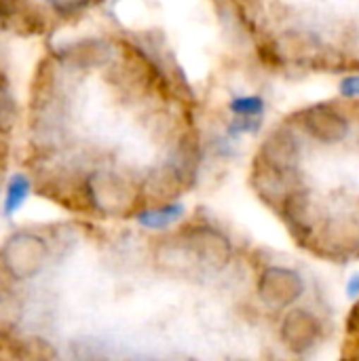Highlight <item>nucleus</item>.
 Wrapping results in <instances>:
<instances>
[{
    "label": "nucleus",
    "instance_id": "9d476101",
    "mask_svg": "<svg viewBox=\"0 0 359 361\" xmlns=\"http://www.w3.org/2000/svg\"><path fill=\"white\" fill-rule=\"evenodd\" d=\"M17 123V104L11 91L0 82V133H8Z\"/></svg>",
    "mask_w": 359,
    "mask_h": 361
},
{
    "label": "nucleus",
    "instance_id": "f03ea898",
    "mask_svg": "<svg viewBox=\"0 0 359 361\" xmlns=\"http://www.w3.org/2000/svg\"><path fill=\"white\" fill-rule=\"evenodd\" d=\"M0 258L13 279H32L47 262V245L34 233H15L4 243Z\"/></svg>",
    "mask_w": 359,
    "mask_h": 361
},
{
    "label": "nucleus",
    "instance_id": "7ed1b4c3",
    "mask_svg": "<svg viewBox=\"0 0 359 361\" xmlns=\"http://www.w3.org/2000/svg\"><path fill=\"white\" fill-rule=\"evenodd\" d=\"M303 292H305L303 279L294 271H288V269H281V267L267 269L258 279V296L271 309L290 307L294 300L300 298Z\"/></svg>",
    "mask_w": 359,
    "mask_h": 361
},
{
    "label": "nucleus",
    "instance_id": "39448f33",
    "mask_svg": "<svg viewBox=\"0 0 359 361\" xmlns=\"http://www.w3.org/2000/svg\"><path fill=\"white\" fill-rule=\"evenodd\" d=\"M59 57L74 68L89 70V68H97L110 59V44L104 40H97V38H87V40H78V42L63 47L59 51Z\"/></svg>",
    "mask_w": 359,
    "mask_h": 361
},
{
    "label": "nucleus",
    "instance_id": "0eeeda50",
    "mask_svg": "<svg viewBox=\"0 0 359 361\" xmlns=\"http://www.w3.org/2000/svg\"><path fill=\"white\" fill-rule=\"evenodd\" d=\"M21 317H23V305L19 296L15 292L0 290V349L13 345V341L8 343V338L21 324Z\"/></svg>",
    "mask_w": 359,
    "mask_h": 361
},
{
    "label": "nucleus",
    "instance_id": "20e7f679",
    "mask_svg": "<svg viewBox=\"0 0 359 361\" xmlns=\"http://www.w3.org/2000/svg\"><path fill=\"white\" fill-rule=\"evenodd\" d=\"M284 345L305 351L313 347L322 338V322L315 313L305 311V309H294L286 315L281 328H279Z\"/></svg>",
    "mask_w": 359,
    "mask_h": 361
},
{
    "label": "nucleus",
    "instance_id": "1a4fd4ad",
    "mask_svg": "<svg viewBox=\"0 0 359 361\" xmlns=\"http://www.w3.org/2000/svg\"><path fill=\"white\" fill-rule=\"evenodd\" d=\"M28 190H30V182L25 180V176L17 173L13 176L11 184H8V190H6V201H4V214L11 216L28 197Z\"/></svg>",
    "mask_w": 359,
    "mask_h": 361
},
{
    "label": "nucleus",
    "instance_id": "6e6552de",
    "mask_svg": "<svg viewBox=\"0 0 359 361\" xmlns=\"http://www.w3.org/2000/svg\"><path fill=\"white\" fill-rule=\"evenodd\" d=\"M8 353L19 360H53L57 353L55 349L42 338H28V341H13Z\"/></svg>",
    "mask_w": 359,
    "mask_h": 361
},
{
    "label": "nucleus",
    "instance_id": "423d86ee",
    "mask_svg": "<svg viewBox=\"0 0 359 361\" xmlns=\"http://www.w3.org/2000/svg\"><path fill=\"white\" fill-rule=\"evenodd\" d=\"M0 23H8L23 34H36L44 27V19L25 0H0Z\"/></svg>",
    "mask_w": 359,
    "mask_h": 361
},
{
    "label": "nucleus",
    "instance_id": "9b49d317",
    "mask_svg": "<svg viewBox=\"0 0 359 361\" xmlns=\"http://www.w3.org/2000/svg\"><path fill=\"white\" fill-rule=\"evenodd\" d=\"M47 2H49V6H51L55 13H59L61 17H72V15L85 11L87 4H89L91 0H47Z\"/></svg>",
    "mask_w": 359,
    "mask_h": 361
},
{
    "label": "nucleus",
    "instance_id": "f257e3e1",
    "mask_svg": "<svg viewBox=\"0 0 359 361\" xmlns=\"http://www.w3.org/2000/svg\"><path fill=\"white\" fill-rule=\"evenodd\" d=\"M87 195L93 209L108 216H125L138 207V186L127 178L110 171L89 176Z\"/></svg>",
    "mask_w": 359,
    "mask_h": 361
}]
</instances>
